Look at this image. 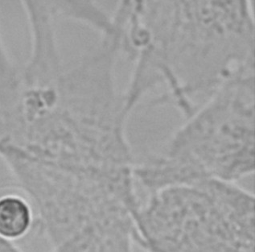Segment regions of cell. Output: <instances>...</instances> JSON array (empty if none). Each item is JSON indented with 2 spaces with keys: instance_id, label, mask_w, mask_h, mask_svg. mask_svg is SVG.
I'll list each match as a JSON object with an SVG mask.
<instances>
[{
  "instance_id": "1",
  "label": "cell",
  "mask_w": 255,
  "mask_h": 252,
  "mask_svg": "<svg viewBox=\"0 0 255 252\" xmlns=\"http://www.w3.org/2000/svg\"><path fill=\"white\" fill-rule=\"evenodd\" d=\"M255 75L222 85L187 118L170 142L171 156H190L197 172L230 181L254 168Z\"/></svg>"
},
{
  "instance_id": "2",
  "label": "cell",
  "mask_w": 255,
  "mask_h": 252,
  "mask_svg": "<svg viewBox=\"0 0 255 252\" xmlns=\"http://www.w3.org/2000/svg\"><path fill=\"white\" fill-rule=\"evenodd\" d=\"M34 223V210L25 196H0V239L15 244L31 232Z\"/></svg>"
},
{
  "instance_id": "3",
  "label": "cell",
  "mask_w": 255,
  "mask_h": 252,
  "mask_svg": "<svg viewBox=\"0 0 255 252\" xmlns=\"http://www.w3.org/2000/svg\"><path fill=\"white\" fill-rule=\"evenodd\" d=\"M11 63V58L8 52L6 51L1 33H0V71L5 70Z\"/></svg>"
},
{
  "instance_id": "4",
  "label": "cell",
  "mask_w": 255,
  "mask_h": 252,
  "mask_svg": "<svg viewBox=\"0 0 255 252\" xmlns=\"http://www.w3.org/2000/svg\"><path fill=\"white\" fill-rule=\"evenodd\" d=\"M0 252H22V249L16 246V244L14 243H10L0 239Z\"/></svg>"
}]
</instances>
